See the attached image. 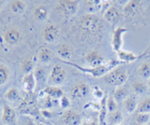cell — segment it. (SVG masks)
Here are the masks:
<instances>
[{
    "label": "cell",
    "instance_id": "obj_1",
    "mask_svg": "<svg viewBox=\"0 0 150 125\" xmlns=\"http://www.w3.org/2000/svg\"><path fill=\"white\" fill-rule=\"evenodd\" d=\"M77 26L83 33L91 36H96L101 32L103 28V24L100 18L96 14L86 13L78 19Z\"/></svg>",
    "mask_w": 150,
    "mask_h": 125
},
{
    "label": "cell",
    "instance_id": "obj_2",
    "mask_svg": "<svg viewBox=\"0 0 150 125\" xmlns=\"http://www.w3.org/2000/svg\"><path fill=\"white\" fill-rule=\"evenodd\" d=\"M64 62L66 64H68V65L75 67L76 69H78L79 71H81L82 72L90 75L95 78L104 77L107 73H109L112 70V69L120 66V64L122 63L121 61H119L118 59H112V60H110V61H108V62H105L104 64H102V65H100V66H98L95 68H89V67H82L80 65H77V64H75V63L69 62V61H64Z\"/></svg>",
    "mask_w": 150,
    "mask_h": 125
},
{
    "label": "cell",
    "instance_id": "obj_3",
    "mask_svg": "<svg viewBox=\"0 0 150 125\" xmlns=\"http://www.w3.org/2000/svg\"><path fill=\"white\" fill-rule=\"evenodd\" d=\"M103 80L106 84L110 86H115V87H121L124 86V84L128 80V73L124 68L121 67H116L115 69L107 73V75L103 77Z\"/></svg>",
    "mask_w": 150,
    "mask_h": 125
},
{
    "label": "cell",
    "instance_id": "obj_4",
    "mask_svg": "<svg viewBox=\"0 0 150 125\" xmlns=\"http://www.w3.org/2000/svg\"><path fill=\"white\" fill-rule=\"evenodd\" d=\"M79 2L76 0H61L56 4V11L65 18H69L76 14Z\"/></svg>",
    "mask_w": 150,
    "mask_h": 125
},
{
    "label": "cell",
    "instance_id": "obj_5",
    "mask_svg": "<svg viewBox=\"0 0 150 125\" xmlns=\"http://www.w3.org/2000/svg\"><path fill=\"white\" fill-rule=\"evenodd\" d=\"M42 39L45 43H53L57 40L60 36V28L55 24H48L46 25L41 31Z\"/></svg>",
    "mask_w": 150,
    "mask_h": 125
},
{
    "label": "cell",
    "instance_id": "obj_6",
    "mask_svg": "<svg viewBox=\"0 0 150 125\" xmlns=\"http://www.w3.org/2000/svg\"><path fill=\"white\" fill-rule=\"evenodd\" d=\"M127 31H128V29L123 26H117L112 31L111 45L115 52L118 53L120 50H122V46H123V36Z\"/></svg>",
    "mask_w": 150,
    "mask_h": 125
},
{
    "label": "cell",
    "instance_id": "obj_7",
    "mask_svg": "<svg viewBox=\"0 0 150 125\" xmlns=\"http://www.w3.org/2000/svg\"><path fill=\"white\" fill-rule=\"evenodd\" d=\"M22 33L16 27H8L3 34V39L7 44L14 46L22 40Z\"/></svg>",
    "mask_w": 150,
    "mask_h": 125
},
{
    "label": "cell",
    "instance_id": "obj_8",
    "mask_svg": "<svg viewBox=\"0 0 150 125\" xmlns=\"http://www.w3.org/2000/svg\"><path fill=\"white\" fill-rule=\"evenodd\" d=\"M84 62L87 64L89 68H95L105 63L103 55L97 50L88 51L84 55Z\"/></svg>",
    "mask_w": 150,
    "mask_h": 125
},
{
    "label": "cell",
    "instance_id": "obj_9",
    "mask_svg": "<svg viewBox=\"0 0 150 125\" xmlns=\"http://www.w3.org/2000/svg\"><path fill=\"white\" fill-rule=\"evenodd\" d=\"M61 121L64 125H82V117L76 111L68 109L62 114Z\"/></svg>",
    "mask_w": 150,
    "mask_h": 125
},
{
    "label": "cell",
    "instance_id": "obj_10",
    "mask_svg": "<svg viewBox=\"0 0 150 125\" xmlns=\"http://www.w3.org/2000/svg\"><path fill=\"white\" fill-rule=\"evenodd\" d=\"M89 94V87L84 82H78L70 89V96L72 99H83Z\"/></svg>",
    "mask_w": 150,
    "mask_h": 125
},
{
    "label": "cell",
    "instance_id": "obj_11",
    "mask_svg": "<svg viewBox=\"0 0 150 125\" xmlns=\"http://www.w3.org/2000/svg\"><path fill=\"white\" fill-rule=\"evenodd\" d=\"M50 81L54 85H61L66 79V71L62 65L55 64L50 73Z\"/></svg>",
    "mask_w": 150,
    "mask_h": 125
},
{
    "label": "cell",
    "instance_id": "obj_12",
    "mask_svg": "<svg viewBox=\"0 0 150 125\" xmlns=\"http://www.w3.org/2000/svg\"><path fill=\"white\" fill-rule=\"evenodd\" d=\"M2 122L4 125H17V115L11 106L4 104L2 110Z\"/></svg>",
    "mask_w": 150,
    "mask_h": 125
},
{
    "label": "cell",
    "instance_id": "obj_13",
    "mask_svg": "<svg viewBox=\"0 0 150 125\" xmlns=\"http://www.w3.org/2000/svg\"><path fill=\"white\" fill-rule=\"evenodd\" d=\"M37 86V81L34 76V73H28V75H25L22 81V87L23 90L25 92L26 94L29 93H34V90Z\"/></svg>",
    "mask_w": 150,
    "mask_h": 125
},
{
    "label": "cell",
    "instance_id": "obj_14",
    "mask_svg": "<svg viewBox=\"0 0 150 125\" xmlns=\"http://www.w3.org/2000/svg\"><path fill=\"white\" fill-rule=\"evenodd\" d=\"M117 54V58L118 60L121 61L122 63H130V62H134L136 60H138L141 58L144 54L142 55H136L133 52H130V51H126V50H120Z\"/></svg>",
    "mask_w": 150,
    "mask_h": 125
},
{
    "label": "cell",
    "instance_id": "obj_15",
    "mask_svg": "<svg viewBox=\"0 0 150 125\" xmlns=\"http://www.w3.org/2000/svg\"><path fill=\"white\" fill-rule=\"evenodd\" d=\"M103 17L104 19L110 23V24H116L117 22L120 20V17H121V13L120 11L117 10L116 8L115 7H109L107 8L104 13H103Z\"/></svg>",
    "mask_w": 150,
    "mask_h": 125
},
{
    "label": "cell",
    "instance_id": "obj_16",
    "mask_svg": "<svg viewBox=\"0 0 150 125\" xmlns=\"http://www.w3.org/2000/svg\"><path fill=\"white\" fill-rule=\"evenodd\" d=\"M56 53H57V55L63 61H69L73 55V49L69 44L62 43L57 47Z\"/></svg>",
    "mask_w": 150,
    "mask_h": 125
},
{
    "label": "cell",
    "instance_id": "obj_17",
    "mask_svg": "<svg viewBox=\"0 0 150 125\" xmlns=\"http://www.w3.org/2000/svg\"><path fill=\"white\" fill-rule=\"evenodd\" d=\"M141 2L137 0H130L126 3V5L123 8V12L127 16H134L140 11Z\"/></svg>",
    "mask_w": 150,
    "mask_h": 125
},
{
    "label": "cell",
    "instance_id": "obj_18",
    "mask_svg": "<svg viewBox=\"0 0 150 125\" xmlns=\"http://www.w3.org/2000/svg\"><path fill=\"white\" fill-rule=\"evenodd\" d=\"M42 92L45 96H49L55 100H60L64 96V91L62 89L55 86H47L42 89Z\"/></svg>",
    "mask_w": 150,
    "mask_h": 125
},
{
    "label": "cell",
    "instance_id": "obj_19",
    "mask_svg": "<svg viewBox=\"0 0 150 125\" xmlns=\"http://www.w3.org/2000/svg\"><path fill=\"white\" fill-rule=\"evenodd\" d=\"M49 15V11L48 8H47L45 5H39L37 6L34 11H33V17L35 18V20L37 21H45L47 18H48Z\"/></svg>",
    "mask_w": 150,
    "mask_h": 125
},
{
    "label": "cell",
    "instance_id": "obj_20",
    "mask_svg": "<svg viewBox=\"0 0 150 125\" xmlns=\"http://www.w3.org/2000/svg\"><path fill=\"white\" fill-rule=\"evenodd\" d=\"M84 5H86L87 13L95 14L96 12L101 10L104 3H103V1H100V0H87V1L84 2Z\"/></svg>",
    "mask_w": 150,
    "mask_h": 125
},
{
    "label": "cell",
    "instance_id": "obj_21",
    "mask_svg": "<svg viewBox=\"0 0 150 125\" xmlns=\"http://www.w3.org/2000/svg\"><path fill=\"white\" fill-rule=\"evenodd\" d=\"M38 59L40 63L48 64L53 59V53L52 51L46 47H42L38 52Z\"/></svg>",
    "mask_w": 150,
    "mask_h": 125
},
{
    "label": "cell",
    "instance_id": "obj_22",
    "mask_svg": "<svg viewBox=\"0 0 150 125\" xmlns=\"http://www.w3.org/2000/svg\"><path fill=\"white\" fill-rule=\"evenodd\" d=\"M123 105L125 110L128 112L129 114H132L134 113L136 110H137V102H136V98L134 95H129V97L124 100L123 102Z\"/></svg>",
    "mask_w": 150,
    "mask_h": 125
},
{
    "label": "cell",
    "instance_id": "obj_23",
    "mask_svg": "<svg viewBox=\"0 0 150 125\" xmlns=\"http://www.w3.org/2000/svg\"><path fill=\"white\" fill-rule=\"evenodd\" d=\"M123 115L120 110H116L115 112L109 113L107 117V121L109 125H118L123 121Z\"/></svg>",
    "mask_w": 150,
    "mask_h": 125
},
{
    "label": "cell",
    "instance_id": "obj_24",
    "mask_svg": "<svg viewBox=\"0 0 150 125\" xmlns=\"http://www.w3.org/2000/svg\"><path fill=\"white\" fill-rule=\"evenodd\" d=\"M129 96V90L125 86L117 87L116 89L114 91V95H112V97H114L117 103H119V102H122V101L124 102V100Z\"/></svg>",
    "mask_w": 150,
    "mask_h": 125
},
{
    "label": "cell",
    "instance_id": "obj_25",
    "mask_svg": "<svg viewBox=\"0 0 150 125\" xmlns=\"http://www.w3.org/2000/svg\"><path fill=\"white\" fill-rule=\"evenodd\" d=\"M33 73H34V76L38 84H45L47 81V72L43 67L35 68Z\"/></svg>",
    "mask_w": 150,
    "mask_h": 125
},
{
    "label": "cell",
    "instance_id": "obj_26",
    "mask_svg": "<svg viewBox=\"0 0 150 125\" xmlns=\"http://www.w3.org/2000/svg\"><path fill=\"white\" fill-rule=\"evenodd\" d=\"M4 97H5V99L8 100V102H11V103L21 100L20 92H19V90L15 89V87H11L9 89H8L5 92Z\"/></svg>",
    "mask_w": 150,
    "mask_h": 125
},
{
    "label": "cell",
    "instance_id": "obj_27",
    "mask_svg": "<svg viewBox=\"0 0 150 125\" xmlns=\"http://www.w3.org/2000/svg\"><path fill=\"white\" fill-rule=\"evenodd\" d=\"M26 4L22 0H13L9 4V9L14 13H23L25 10Z\"/></svg>",
    "mask_w": 150,
    "mask_h": 125
},
{
    "label": "cell",
    "instance_id": "obj_28",
    "mask_svg": "<svg viewBox=\"0 0 150 125\" xmlns=\"http://www.w3.org/2000/svg\"><path fill=\"white\" fill-rule=\"evenodd\" d=\"M137 113H150V97L143 99L137 105Z\"/></svg>",
    "mask_w": 150,
    "mask_h": 125
},
{
    "label": "cell",
    "instance_id": "obj_29",
    "mask_svg": "<svg viewBox=\"0 0 150 125\" xmlns=\"http://www.w3.org/2000/svg\"><path fill=\"white\" fill-rule=\"evenodd\" d=\"M146 89H147L146 84H144V83L141 81H135L132 83V85H131V90H132V92L136 95L144 93V92L146 91Z\"/></svg>",
    "mask_w": 150,
    "mask_h": 125
},
{
    "label": "cell",
    "instance_id": "obj_30",
    "mask_svg": "<svg viewBox=\"0 0 150 125\" xmlns=\"http://www.w3.org/2000/svg\"><path fill=\"white\" fill-rule=\"evenodd\" d=\"M138 75L144 79H149L150 78V63L144 62L138 67L137 69Z\"/></svg>",
    "mask_w": 150,
    "mask_h": 125
},
{
    "label": "cell",
    "instance_id": "obj_31",
    "mask_svg": "<svg viewBox=\"0 0 150 125\" xmlns=\"http://www.w3.org/2000/svg\"><path fill=\"white\" fill-rule=\"evenodd\" d=\"M9 75V69L6 65L0 63V86L5 85L8 81Z\"/></svg>",
    "mask_w": 150,
    "mask_h": 125
},
{
    "label": "cell",
    "instance_id": "obj_32",
    "mask_svg": "<svg viewBox=\"0 0 150 125\" xmlns=\"http://www.w3.org/2000/svg\"><path fill=\"white\" fill-rule=\"evenodd\" d=\"M22 71L25 72V75L33 72V69H34V60L32 58H27L22 62Z\"/></svg>",
    "mask_w": 150,
    "mask_h": 125
},
{
    "label": "cell",
    "instance_id": "obj_33",
    "mask_svg": "<svg viewBox=\"0 0 150 125\" xmlns=\"http://www.w3.org/2000/svg\"><path fill=\"white\" fill-rule=\"evenodd\" d=\"M107 110L108 113H112L115 112L116 110H118V108H117V102L112 96H109L107 98Z\"/></svg>",
    "mask_w": 150,
    "mask_h": 125
},
{
    "label": "cell",
    "instance_id": "obj_34",
    "mask_svg": "<svg viewBox=\"0 0 150 125\" xmlns=\"http://www.w3.org/2000/svg\"><path fill=\"white\" fill-rule=\"evenodd\" d=\"M150 121V114L146 113H138L136 117V122L139 125H144Z\"/></svg>",
    "mask_w": 150,
    "mask_h": 125
},
{
    "label": "cell",
    "instance_id": "obj_35",
    "mask_svg": "<svg viewBox=\"0 0 150 125\" xmlns=\"http://www.w3.org/2000/svg\"><path fill=\"white\" fill-rule=\"evenodd\" d=\"M93 96L98 102H100L106 95L104 93V91H103L100 87H98L96 86V87H93Z\"/></svg>",
    "mask_w": 150,
    "mask_h": 125
},
{
    "label": "cell",
    "instance_id": "obj_36",
    "mask_svg": "<svg viewBox=\"0 0 150 125\" xmlns=\"http://www.w3.org/2000/svg\"><path fill=\"white\" fill-rule=\"evenodd\" d=\"M57 104H59V100H55V99L51 98L49 96H46V99L44 102V109L52 108Z\"/></svg>",
    "mask_w": 150,
    "mask_h": 125
},
{
    "label": "cell",
    "instance_id": "obj_37",
    "mask_svg": "<svg viewBox=\"0 0 150 125\" xmlns=\"http://www.w3.org/2000/svg\"><path fill=\"white\" fill-rule=\"evenodd\" d=\"M84 108H91L94 111L100 112V102H98V101L89 102L87 104L84 105Z\"/></svg>",
    "mask_w": 150,
    "mask_h": 125
},
{
    "label": "cell",
    "instance_id": "obj_38",
    "mask_svg": "<svg viewBox=\"0 0 150 125\" xmlns=\"http://www.w3.org/2000/svg\"><path fill=\"white\" fill-rule=\"evenodd\" d=\"M59 105L61 106L62 108L66 109V108H69L70 106V102L69 100V98L66 95H64L62 98L59 100Z\"/></svg>",
    "mask_w": 150,
    "mask_h": 125
},
{
    "label": "cell",
    "instance_id": "obj_39",
    "mask_svg": "<svg viewBox=\"0 0 150 125\" xmlns=\"http://www.w3.org/2000/svg\"><path fill=\"white\" fill-rule=\"evenodd\" d=\"M23 125H39V124L36 122V120L33 118L29 117V116H25L23 120Z\"/></svg>",
    "mask_w": 150,
    "mask_h": 125
},
{
    "label": "cell",
    "instance_id": "obj_40",
    "mask_svg": "<svg viewBox=\"0 0 150 125\" xmlns=\"http://www.w3.org/2000/svg\"><path fill=\"white\" fill-rule=\"evenodd\" d=\"M40 113L41 116H43L45 119H52L54 117V113L49 109H41L40 110Z\"/></svg>",
    "mask_w": 150,
    "mask_h": 125
},
{
    "label": "cell",
    "instance_id": "obj_41",
    "mask_svg": "<svg viewBox=\"0 0 150 125\" xmlns=\"http://www.w3.org/2000/svg\"><path fill=\"white\" fill-rule=\"evenodd\" d=\"M82 125H98V122L97 121V120L93 119L92 118H86L83 120Z\"/></svg>",
    "mask_w": 150,
    "mask_h": 125
},
{
    "label": "cell",
    "instance_id": "obj_42",
    "mask_svg": "<svg viewBox=\"0 0 150 125\" xmlns=\"http://www.w3.org/2000/svg\"><path fill=\"white\" fill-rule=\"evenodd\" d=\"M146 86H147L148 89H150V78H149V79H147V82H146Z\"/></svg>",
    "mask_w": 150,
    "mask_h": 125
},
{
    "label": "cell",
    "instance_id": "obj_43",
    "mask_svg": "<svg viewBox=\"0 0 150 125\" xmlns=\"http://www.w3.org/2000/svg\"><path fill=\"white\" fill-rule=\"evenodd\" d=\"M3 4H4V1H1V0H0V10H1V8H2V6H3Z\"/></svg>",
    "mask_w": 150,
    "mask_h": 125
},
{
    "label": "cell",
    "instance_id": "obj_44",
    "mask_svg": "<svg viewBox=\"0 0 150 125\" xmlns=\"http://www.w3.org/2000/svg\"><path fill=\"white\" fill-rule=\"evenodd\" d=\"M39 125H44V124H42V123H40Z\"/></svg>",
    "mask_w": 150,
    "mask_h": 125
},
{
    "label": "cell",
    "instance_id": "obj_45",
    "mask_svg": "<svg viewBox=\"0 0 150 125\" xmlns=\"http://www.w3.org/2000/svg\"><path fill=\"white\" fill-rule=\"evenodd\" d=\"M118 125H124L123 123H121V124H118Z\"/></svg>",
    "mask_w": 150,
    "mask_h": 125
}]
</instances>
